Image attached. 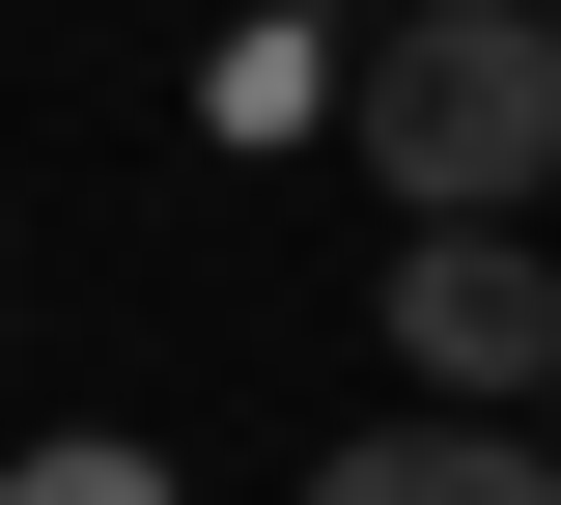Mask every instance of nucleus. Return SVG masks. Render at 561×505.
Segmentation results:
<instances>
[{"label": "nucleus", "mask_w": 561, "mask_h": 505, "mask_svg": "<svg viewBox=\"0 0 561 505\" xmlns=\"http://www.w3.org/2000/svg\"><path fill=\"white\" fill-rule=\"evenodd\" d=\"M534 28H561V0H534Z\"/></svg>", "instance_id": "obj_6"}, {"label": "nucleus", "mask_w": 561, "mask_h": 505, "mask_svg": "<svg viewBox=\"0 0 561 505\" xmlns=\"http://www.w3.org/2000/svg\"><path fill=\"white\" fill-rule=\"evenodd\" d=\"M337 141H365L393 225H534L561 197V28H534V0H365Z\"/></svg>", "instance_id": "obj_1"}, {"label": "nucleus", "mask_w": 561, "mask_h": 505, "mask_svg": "<svg viewBox=\"0 0 561 505\" xmlns=\"http://www.w3.org/2000/svg\"><path fill=\"white\" fill-rule=\"evenodd\" d=\"M393 393L421 422H534L561 393V253L534 225H393Z\"/></svg>", "instance_id": "obj_2"}, {"label": "nucleus", "mask_w": 561, "mask_h": 505, "mask_svg": "<svg viewBox=\"0 0 561 505\" xmlns=\"http://www.w3.org/2000/svg\"><path fill=\"white\" fill-rule=\"evenodd\" d=\"M309 505H561V449H534V422H421V393H393L365 449H309Z\"/></svg>", "instance_id": "obj_3"}, {"label": "nucleus", "mask_w": 561, "mask_h": 505, "mask_svg": "<svg viewBox=\"0 0 561 505\" xmlns=\"http://www.w3.org/2000/svg\"><path fill=\"white\" fill-rule=\"evenodd\" d=\"M0 505H197L169 449H113V422H57V449H0Z\"/></svg>", "instance_id": "obj_4"}, {"label": "nucleus", "mask_w": 561, "mask_h": 505, "mask_svg": "<svg viewBox=\"0 0 561 505\" xmlns=\"http://www.w3.org/2000/svg\"><path fill=\"white\" fill-rule=\"evenodd\" d=\"M534 449H561V393H534Z\"/></svg>", "instance_id": "obj_5"}]
</instances>
